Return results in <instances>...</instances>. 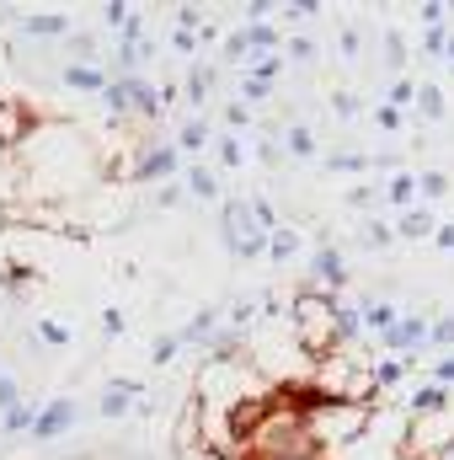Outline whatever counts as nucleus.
Masks as SVG:
<instances>
[{"label":"nucleus","mask_w":454,"mask_h":460,"mask_svg":"<svg viewBox=\"0 0 454 460\" xmlns=\"http://www.w3.org/2000/svg\"><path fill=\"white\" fill-rule=\"evenodd\" d=\"M225 226H230V246H235V252H257V246H262V226H257L251 204H230Z\"/></svg>","instance_id":"1"},{"label":"nucleus","mask_w":454,"mask_h":460,"mask_svg":"<svg viewBox=\"0 0 454 460\" xmlns=\"http://www.w3.org/2000/svg\"><path fill=\"white\" fill-rule=\"evenodd\" d=\"M11 402H16V391H11V385L0 380V407H11Z\"/></svg>","instance_id":"4"},{"label":"nucleus","mask_w":454,"mask_h":460,"mask_svg":"<svg viewBox=\"0 0 454 460\" xmlns=\"http://www.w3.org/2000/svg\"><path fill=\"white\" fill-rule=\"evenodd\" d=\"M123 402H128V391H118L113 385V391H108V412H123Z\"/></svg>","instance_id":"3"},{"label":"nucleus","mask_w":454,"mask_h":460,"mask_svg":"<svg viewBox=\"0 0 454 460\" xmlns=\"http://www.w3.org/2000/svg\"><path fill=\"white\" fill-rule=\"evenodd\" d=\"M70 423V402H59V407H48L43 418H38V439H48V434H59Z\"/></svg>","instance_id":"2"}]
</instances>
